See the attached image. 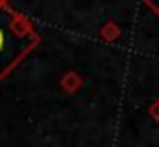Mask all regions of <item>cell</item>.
Here are the masks:
<instances>
[{
    "label": "cell",
    "mask_w": 159,
    "mask_h": 147,
    "mask_svg": "<svg viewBox=\"0 0 159 147\" xmlns=\"http://www.w3.org/2000/svg\"><path fill=\"white\" fill-rule=\"evenodd\" d=\"M41 43L33 23L0 0V82Z\"/></svg>",
    "instance_id": "obj_1"
},
{
    "label": "cell",
    "mask_w": 159,
    "mask_h": 147,
    "mask_svg": "<svg viewBox=\"0 0 159 147\" xmlns=\"http://www.w3.org/2000/svg\"><path fill=\"white\" fill-rule=\"evenodd\" d=\"M82 78L75 74V71H67V74H63V78H61V90L67 92V94H74V92H78L80 88H82Z\"/></svg>",
    "instance_id": "obj_2"
},
{
    "label": "cell",
    "mask_w": 159,
    "mask_h": 147,
    "mask_svg": "<svg viewBox=\"0 0 159 147\" xmlns=\"http://www.w3.org/2000/svg\"><path fill=\"white\" fill-rule=\"evenodd\" d=\"M120 37V27H118L114 21H106V23L100 27V39L106 43H114Z\"/></svg>",
    "instance_id": "obj_3"
},
{
    "label": "cell",
    "mask_w": 159,
    "mask_h": 147,
    "mask_svg": "<svg viewBox=\"0 0 159 147\" xmlns=\"http://www.w3.org/2000/svg\"><path fill=\"white\" fill-rule=\"evenodd\" d=\"M147 113H149V117L153 121H157V123H159V98H155L153 102L149 104V110H147Z\"/></svg>",
    "instance_id": "obj_4"
},
{
    "label": "cell",
    "mask_w": 159,
    "mask_h": 147,
    "mask_svg": "<svg viewBox=\"0 0 159 147\" xmlns=\"http://www.w3.org/2000/svg\"><path fill=\"white\" fill-rule=\"evenodd\" d=\"M141 2H145L155 14H159V0H141Z\"/></svg>",
    "instance_id": "obj_5"
}]
</instances>
